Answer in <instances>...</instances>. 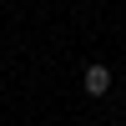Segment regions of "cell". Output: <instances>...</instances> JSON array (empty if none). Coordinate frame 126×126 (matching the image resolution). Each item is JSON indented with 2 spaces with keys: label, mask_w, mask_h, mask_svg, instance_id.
I'll return each instance as SVG.
<instances>
[{
  "label": "cell",
  "mask_w": 126,
  "mask_h": 126,
  "mask_svg": "<svg viewBox=\"0 0 126 126\" xmlns=\"http://www.w3.org/2000/svg\"><path fill=\"white\" fill-rule=\"evenodd\" d=\"M86 91H91V96H106V91H111V71L106 66H86Z\"/></svg>",
  "instance_id": "obj_1"
}]
</instances>
